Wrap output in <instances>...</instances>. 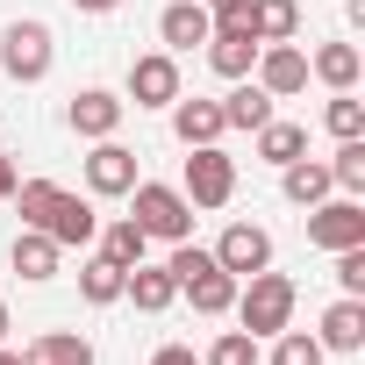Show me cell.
<instances>
[{
	"mask_svg": "<svg viewBox=\"0 0 365 365\" xmlns=\"http://www.w3.org/2000/svg\"><path fill=\"white\" fill-rule=\"evenodd\" d=\"M86 187H93V194H108V201H115V194H129V187H136V150H122L115 136H101V143H93V158H86Z\"/></svg>",
	"mask_w": 365,
	"mask_h": 365,
	"instance_id": "11",
	"label": "cell"
},
{
	"mask_svg": "<svg viewBox=\"0 0 365 365\" xmlns=\"http://www.w3.org/2000/svg\"><path fill=\"white\" fill-rule=\"evenodd\" d=\"M258 86L272 93V101H287V93H301L308 86V51H294V43H258Z\"/></svg>",
	"mask_w": 365,
	"mask_h": 365,
	"instance_id": "8",
	"label": "cell"
},
{
	"mask_svg": "<svg viewBox=\"0 0 365 365\" xmlns=\"http://www.w3.org/2000/svg\"><path fill=\"white\" fill-rule=\"evenodd\" d=\"M58 251H65V244H51L43 230H22V237H15V272H22V279H51V272H58Z\"/></svg>",
	"mask_w": 365,
	"mask_h": 365,
	"instance_id": "23",
	"label": "cell"
},
{
	"mask_svg": "<svg viewBox=\"0 0 365 365\" xmlns=\"http://www.w3.org/2000/svg\"><path fill=\"white\" fill-rule=\"evenodd\" d=\"M187 194L194 208H222L230 194H237V165H230V150H215V143H194V158H187Z\"/></svg>",
	"mask_w": 365,
	"mask_h": 365,
	"instance_id": "4",
	"label": "cell"
},
{
	"mask_svg": "<svg viewBox=\"0 0 365 365\" xmlns=\"http://www.w3.org/2000/svg\"><path fill=\"white\" fill-rule=\"evenodd\" d=\"M208 65H215L222 79H251V65H258V36H251L244 22H215V29H208Z\"/></svg>",
	"mask_w": 365,
	"mask_h": 365,
	"instance_id": "10",
	"label": "cell"
},
{
	"mask_svg": "<svg viewBox=\"0 0 365 365\" xmlns=\"http://www.w3.org/2000/svg\"><path fill=\"white\" fill-rule=\"evenodd\" d=\"M208 29H215V15L201 8V0H172V8L158 15V36H165V51H194V43H208Z\"/></svg>",
	"mask_w": 365,
	"mask_h": 365,
	"instance_id": "13",
	"label": "cell"
},
{
	"mask_svg": "<svg viewBox=\"0 0 365 365\" xmlns=\"http://www.w3.org/2000/svg\"><path fill=\"white\" fill-rule=\"evenodd\" d=\"M0 72L22 79V86H36L51 72V29L43 22H15L8 36H0Z\"/></svg>",
	"mask_w": 365,
	"mask_h": 365,
	"instance_id": "5",
	"label": "cell"
},
{
	"mask_svg": "<svg viewBox=\"0 0 365 365\" xmlns=\"http://www.w3.org/2000/svg\"><path fill=\"white\" fill-rule=\"evenodd\" d=\"M244 8H251V0H208V15H215V22H244Z\"/></svg>",
	"mask_w": 365,
	"mask_h": 365,
	"instance_id": "32",
	"label": "cell"
},
{
	"mask_svg": "<svg viewBox=\"0 0 365 365\" xmlns=\"http://www.w3.org/2000/svg\"><path fill=\"white\" fill-rule=\"evenodd\" d=\"M279 187H287V201L294 208H315V201H329V165H315V158H294V165H279Z\"/></svg>",
	"mask_w": 365,
	"mask_h": 365,
	"instance_id": "18",
	"label": "cell"
},
{
	"mask_svg": "<svg viewBox=\"0 0 365 365\" xmlns=\"http://www.w3.org/2000/svg\"><path fill=\"white\" fill-rule=\"evenodd\" d=\"M230 308L244 315L251 336H279V329L294 322V279H287V272H251V287H244Z\"/></svg>",
	"mask_w": 365,
	"mask_h": 365,
	"instance_id": "3",
	"label": "cell"
},
{
	"mask_svg": "<svg viewBox=\"0 0 365 365\" xmlns=\"http://www.w3.org/2000/svg\"><path fill=\"white\" fill-rule=\"evenodd\" d=\"M215 265H222L230 279H251V272H265V265H272V237H265L258 222H230V230H222V244H215Z\"/></svg>",
	"mask_w": 365,
	"mask_h": 365,
	"instance_id": "7",
	"label": "cell"
},
{
	"mask_svg": "<svg viewBox=\"0 0 365 365\" xmlns=\"http://www.w3.org/2000/svg\"><path fill=\"white\" fill-rule=\"evenodd\" d=\"M29 365H93V344L72 336V329H51V336L29 351Z\"/></svg>",
	"mask_w": 365,
	"mask_h": 365,
	"instance_id": "26",
	"label": "cell"
},
{
	"mask_svg": "<svg viewBox=\"0 0 365 365\" xmlns=\"http://www.w3.org/2000/svg\"><path fill=\"white\" fill-rule=\"evenodd\" d=\"M0 344H8V301H0Z\"/></svg>",
	"mask_w": 365,
	"mask_h": 365,
	"instance_id": "37",
	"label": "cell"
},
{
	"mask_svg": "<svg viewBox=\"0 0 365 365\" xmlns=\"http://www.w3.org/2000/svg\"><path fill=\"white\" fill-rule=\"evenodd\" d=\"M329 179L344 194H365V136H344V150L329 158Z\"/></svg>",
	"mask_w": 365,
	"mask_h": 365,
	"instance_id": "27",
	"label": "cell"
},
{
	"mask_svg": "<svg viewBox=\"0 0 365 365\" xmlns=\"http://www.w3.org/2000/svg\"><path fill=\"white\" fill-rule=\"evenodd\" d=\"M258 158H265V165L308 158V129H301V122H265V129H258Z\"/></svg>",
	"mask_w": 365,
	"mask_h": 365,
	"instance_id": "22",
	"label": "cell"
},
{
	"mask_svg": "<svg viewBox=\"0 0 365 365\" xmlns=\"http://www.w3.org/2000/svg\"><path fill=\"white\" fill-rule=\"evenodd\" d=\"M0 365H29V358H22V351H0Z\"/></svg>",
	"mask_w": 365,
	"mask_h": 365,
	"instance_id": "36",
	"label": "cell"
},
{
	"mask_svg": "<svg viewBox=\"0 0 365 365\" xmlns=\"http://www.w3.org/2000/svg\"><path fill=\"white\" fill-rule=\"evenodd\" d=\"M336 287L365 301V244H351V251H336Z\"/></svg>",
	"mask_w": 365,
	"mask_h": 365,
	"instance_id": "31",
	"label": "cell"
},
{
	"mask_svg": "<svg viewBox=\"0 0 365 365\" xmlns=\"http://www.w3.org/2000/svg\"><path fill=\"white\" fill-rule=\"evenodd\" d=\"M272 365H322V344H315L308 329H279V344H272Z\"/></svg>",
	"mask_w": 365,
	"mask_h": 365,
	"instance_id": "29",
	"label": "cell"
},
{
	"mask_svg": "<svg viewBox=\"0 0 365 365\" xmlns=\"http://www.w3.org/2000/svg\"><path fill=\"white\" fill-rule=\"evenodd\" d=\"M122 108H129V101H115V93L86 86V93H72V115H65V122H72V136H93V143H101V136H115V129H122Z\"/></svg>",
	"mask_w": 365,
	"mask_h": 365,
	"instance_id": "12",
	"label": "cell"
},
{
	"mask_svg": "<svg viewBox=\"0 0 365 365\" xmlns=\"http://www.w3.org/2000/svg\"><path fill=\"white\" fill-rule=\"evenodd\" d=\"M308 72H315L322 86H336V93H351V86H358V43H322V51L308 58Z\"/></svg>",
	"mask_w": 365,
	"mask_h": 365,
	"instance_id": "21",
	"label": "cell"
},
{
	"mask_svg": "<svg viewBox=\"0 0 365 365\" xmlns=\"http://www.w3.org/2000/svg\"><path fill=\"white\" fill-rule=\"evenodd\" d=\"M315 344H322V351H358V344H365V301L344 294V301L322 315V336H315Z\"/></svg>",
	"mask_w": 365,
	"mask_h": 365,
	"instance_id": "17",
	"label": "cell"
},
{
	"mask_svg": "<svg viewBox=\"0 0 365 365\" xmlns=\"http://www.w3.org/2000/svg\"><path fill=\"white\" fill-rule=\"evenodd\" d=\"M244 29H251L258 43H294L301 8H294V0H251V8H244Z\"/></svg>",
	"mask_w": 365,
	"mask_h": 365,
	"instance_id": "16",
	"label": "cell"
},
{
	"mask_svg": "<svg viewBox=\"0 0 365 365\" xmlns=\"http://www.w3.org/2000/svg\"><path fill=\"white\" fill-rule=\"evenodd\" d=\"M143 230H136V215H122V222H108L101 230V258H115V265H143Z\"/></svg>",
	"mask_w": 365,
	"mask_h": 365,
	"instance_id": "25",
	"label": "cell"
},
{
	"mask_svg": "<svg viewBox=\"0 0 365 365\" xmlns=\"http://www.w3.org/2000/svg\"><path fill=\"white\" fill-rule=\"evenodd\" d=\"M308 244H315V251H351V244H365V208H358V201H315V208H308Z\"/></svg>",
	"mask_w": 365,
	"mask_h": 365,
	"instance_id": "6",
	"label": "cell"
},
{
	"mask_svg": "<svg viewBox=\"0 0 365 365\" xmlns=\"http://www.w3.org/2000/svg\"><path fill=\"white\" fill-rule=\"evenodd\" d=\"M129 201H136V230H143V237H165V244H187V237H194V201L179 194V187L136 179Z\"/></svg>",
	"mask_w": 365,
	"mask_h": 365,
	"instance_id": "2",
	"label": "cell"
},
{
	"mask_svg": "<svg viewBox=\"0 0 365 365\" xmlns=\"http://www.w3.org/2000/svg\"><path fill=\"white\" fill-rule=\"evenodd\" d=\"M179 294H187L201 315H230V301H237V279H230L222 265H208V272H194L187 287H179Z\"/></svg>",
	"mask_w": 365,
	"mask_h": 365,
	"instance_id": "20",
	"label": "cell"
},
{
	"mask_svg": "<svg viewBox=\"0 0 365 365\" xmlns=\"http://www.w3.org/2000/svg\"><path fill=\"white\" fill-rule=\"evenodd\" d=\"M122 294L143 308V315H165L172 301H179V279L165 272V265H129V279H122Z\"/></svg>",
	"mask_w": 365,
	"mask_h": 365,
	"instance_id": "14",
	"label": "cell"
},
{
	"mask_svg": "<svg viewBox=\"0 0 365 365\" xmlns=\"http://www.w3.org/2000/svg\"><path fill=\"white\" fill-rule=\"evenodd\" d=\"M122 279H129V265H115V258H86V265H79V294H86L93 308L122 301Z\"/></svg>",
	"mask_w": 365,
	"mask_h": 365,
	"instance_id": "24",
	"label": "cell"
},
{
	"mask_svg": "<svg viewBox=\"0 0 365 365\" xmlns=\"http://www.w3.org/2000/svg\"><path fill=\"white\" fill-rule=\"evenodd\" d=\"M79 15H108V8H122V0H72Z\"/></svg>",
	"mask_w": 365,
	"mask_h": 365,
	"instance_id": "35",
	"label": "cell"
},
{
	"mask_svg": "<svg viewBox=\"0 0 365 365\" xmlns=\"http://www.w3.org/2000/svg\"><path fill=\"white\" fill-rule=\"evenodd\" d=\"M129 101H136V108H172V101H179V65H172V51H150V58L129 65Z\"/></svg>",
	"mask_w": 365,
	"mask_h": 365,
	"instance_id": "9",
	"label": "cell"
},
{
	"mask_svg": "<svg viewBox=\"0 0 365 365\" xmlns=\"http://www.w3.org/2000/svg\"><path fill=\"white\" fill-rule=\"evenodd\" d=\"M8 201L22 208V230H43L51 244H93V237H101V215H93L79 194L51 187V179H22Z\"/></svg>",
	"mask_w": 365,
	"mask_h": 365,
	"instance_id": "1",
	"label": "cell"
},
{
	"mask_svg": "<svg viewBox=\"0 0 365 365\" xmlns=\"http://www.w3.org/2000/svg\"><path fill=\"white\" fill-rule=\"evenodd\" d=\"M15 187H22V172H15V158H8V150H0V201H8Z\"/></svg>",
	"mask_w": 365,
	"mask_h": 365,
	"instance_id": "34",
	"label": "cell"
},
{
	"mask_svg": "<svg viewBox=\"0 0 365 365\" xmlns=\"http://www.w3.org/2000/svg\"><path fill=\"white\" fill-rule=\"evenodd\" d=\"M322 122H329V136H336V143H344V136H365V101H351V93H336Z\"/></svg>",
	"mask_w": 365,
	"mask_h": 365,
	"instance_id": "30",
	"label": "cell"
},
{
	"mask_svg": "<svg viewBox=\"0 0 365 365\" xmlns=\"http://www.w3.org/2000/svg\"><path fill=\"white\" fill-rule=\"evenodd\" d=\"M201 365H265V358H258V336H251V329H222Z\"/></svg>",
	"mask_w": 365,
	"mask_h": 365,
	"instance_id": "28",
	"label": "cell"
},
{
	"mask_svg": "<svg viewBox=\"0 0 365 365\" xmlns=\"http://www.w3.org/2000/svg\"><path fill=\"white\" fill-rule=\"evenodd\" d=\"M222 122H230V129H251V136H258V129L272 122V93H265V86H251V79H237V93L222 101Z\"/></svg>",
	"mask_w": 365,
	"mask_h": 365,
	"instance_id": "19",
	"label": "cell"
},
{
	"mask_svg": "<svg viewBox=\"0 0 365 365\" xmlns=\"http://www.w3.org/2000/svg\"><path fill=\"white\" fill-rule=\"evenodd\" d=\"M150 365H201V358H194V351H187V344H165V351H158V358H150Z\"/></svg>",
	"mask_w": 365,
	"mask_h": 365,
	"instance_id": "33",
	"label": "cell"
},
{
	"mask_svg": "<svg viewBox=\"0 0 365 365\" xmlns=\"http://www.w3.org/2000/svg\"><path fill=\"white\" fill-rule=\"evenodd\" d=\"M172 129H179V143H215L230 122H222V101H172Z\"/></svg>",
	"mask_w": 365,
	"mask_h": 365,
	"instance_id": "15",
	"label": "cell"
}]
</instances>
